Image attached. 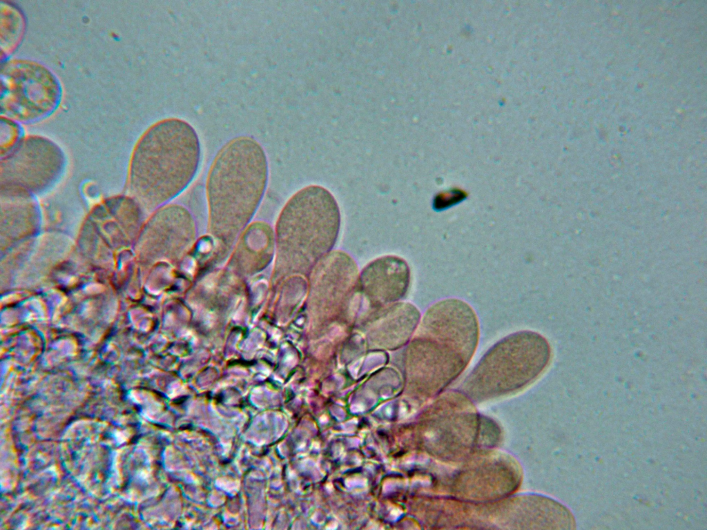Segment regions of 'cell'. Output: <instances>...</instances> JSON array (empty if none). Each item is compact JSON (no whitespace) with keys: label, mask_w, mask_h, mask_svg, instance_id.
Returning <instances> with one entry per match:
<instances>
[{"label":"cell","mask_w":707,"mask_h":530,"mask_svg":"<svg viewBox=\"0 0 707 530\" xmlns=\"http://www.w3.org/2000/svg\"><path fill=\"white\" fill-rule=\"evenodd\" d=\"M268 179L265 152L254 138L231 139L217 153L207 177L209 231L231 244L249 225Z\"/></svg>","instance_id":"obj_1"},{"label":"cell","mask_w":707,"mask_h":530,"mask_svg":"<svg viewBox=\"0 0 707 530\" xmlns=\"http://www.w3.org/2000/svg\"><path fill=\"white\" fill-rule=\"evenodd\" d=\"M200 144L193 127L177 117L152 124L134 149L131 189L139 202L153 209L182 193L193 179Z\"/></svg>","instance_id":"obj_2"},{"label":"cell","mask_w":707,"mask_h":530,"mask_svg":"<svg viewBox=\"0 0 707 530\" xmlns=\"http://www.w3.org/2000/svg\"><path fill=\"white\" fill-rule=\"evenodd\" d=\"M478 338L476 314L465 301L443 299L427 311L409 359L429 393L443 390L465 370Z\"/></svg>","instance_id":"obj_3"},{"label":"cell","mask_w":707,"mask_h":530,"mask_svg":"<svg viewBox=\"0 0 707 530\" xmlns=\"http://www.w3.org/2000/svg\"><path fill=\"white\" fill-rule=\"evenodd\" d=\"M340 222L338 203L328 190L318 185L302 188L278 217L274 233L280 254L307 271L334 246Z\"/></svg>","instance_id":"obj_4"},{"label":"cell","mask_w":707,"mask_h":530,"mask_svg":"<svg viewBox=\"0 0 707 530\" xmlns=\"http://www.w3.org/2000/svg\"><path fill=\"white\" fill-rule=\"evenodd\" d=\"M551 358L548 341L531 331L513 333L498 341L482 356L464 382L476 400L497 398L532 382Z\"/></svg>","instance_id":"obj_5"},{"label":"cell","mask_w":707,"mask_h":530,"mask_svg":"<svg viewBox=\"0 0 707 530\" xmlns=\"http://www.w3.org/2000/svg\"><path fill=\"white\" fill-rule=\"evenodd\" d=\"M0 75L1 116L33 122L50 115L59 106L60 83L44 65L28 59H11L1 63Z\"/></svg>","instance_id":"obj_6"},{"label":"cell","mask_w":707,"mask_h":530,"mask_svg":"<svg viewBox=\"0 0 707 530\" xmlns=\"http://www.w3.org/2000/svg\"><path fill=\"white\" fill-rule=\"evenodd\" d=\"M63 160V154L55 143L44 137L29 136L6 156L1 170L11 173V185L38 188L56 175Z\"/></svg>","instance_id":"obj_7"},{"label":"cell","mask_w":707,"mask_h":530,"mask_svg":"<svg viewBox=\"0 0 707 530\" xmlns=\"http://www.w3.org/2000/svg\"><path fill=\"white\" fill-rule=\"evenodd\" d=\"M1 18L5 20V30L1 32V35L5 33V36L1 38V41L5 40L1 47L5 44V51L7 52L19 43L23 32L24 21L21 13L16 8L9 5L1 6Z\"/></svg>","instance_id":"obj_8"}]
</instances>
